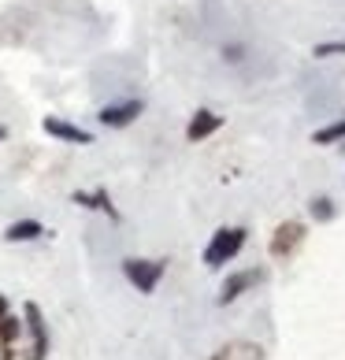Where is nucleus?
<instances>
[{
  "label": "nucleus",
  "mask_w": 345,
  "mask_h": 360,
  "mask_svg": "<svg viewBox=\"0 0 345 360\" xmlns=\"http://www.w3.org/2000/svg\"><path fill=\"white\" fill-rule=\"evenodd\" d=\"M245 234H249L245 226H223V231H216L204 249V264L208 268H223L227 260H234L245 245Z\"/></svg>",
  "instance_id": "f257e3e1"
},
{
  "label": "nucleus",
  "mask_w": 345,
  "mask_h": 360,
  "mask_svg": "<svg viewBox=\"0 0 345 360\" xmlns=\"http://www.w3.org/2000/svg\"><path fill=\"white\" fill-rule=\"evenodd\" d=\"M164 271H167L164 260H138V257L123 260V275L130 278V286H138V293H152L160 286Z\"/></svg>",
  "instance_id": "f03ea898"
},
{
  "label": "nucleus",
  "mask_w": 345,
  "mask_h": 360,
  "mask_svg": "<svg viewBox=\"0 0 345 360\" xmlns=\"http://www.w3.org/2000/svg\"><path fill=\"white\" fill-rule=\"evenodd\" d=\"M141 112H145V101H119V104H104V108L97 112V119L112 130H123V127L134 123Z\"/></svg>",
  "instance_id": "7ed1b4c3"
},
{
  "label": "nucleus",
  "mask_w": 345,
  "mask_h": 360,
  "mask_svg": "<svg viewBox=\"0 0 345 360\" xmlns=\"http://www.w3.org/2000/svg\"><path fill=\"white\" fill-rule=\"evenodd\" d=\"M22 316H26V330H30V338H34V353H30V360H45V353H48V330H45V316H41V309L30 301L22 309Z\"/></svg>",
  "instance_id": "20e7f679"
},
{
  "label": "nucleus",
  "mask_w": 345,
  "mask_h": 360,
  "mask_svg": "<svg viewBox=\"0 0 345 360\" xmlns=\"http://www.w3.org/2000/svg\"><path fill=\"white\" fill-rule=\"evenodd\" d=\"M45 134H48V138L67 141V145H93V134H89V130L67 123V119H56V115H48V119H45Z\"/></svg>",
  "instance_id": "39448f33"
},
{
  "label": "nucleus",
  "mask_w": 345,
  "mask_h": 360,
  "mask_svg": "<svg viewBox=\"0 0 345 360\" xmlns=\"http://www.w3.org/2000/svg\"><path fill=\"white\" fill-rule=\"evenodd\" d=\"M260 271H234V275H227V283H223V290H219V304H230V301H237L242 293L249 290V286H256L260 283Z\"/></svg>",
  "instance_id": "423d86ee"
},
{
  "label": "nucleus",
  "mask_w": 345,
  "mask_h": 360,
  "mask_svg": "<svg viewBox=\"0 0 345 360\" xmlns=\"http://www.w3.org/2000/svg\"><path fill=\"white\" fill-rule=\"evenodd\" d=\"M219 127H223V115L201 108V112H197V115L190 119V127H185V138H190V141H204L208 134H216Z\"/></svg>",
  "instance_id": "0eeeda50"
},
{
  "label": "nucleus",
  "mask_w": 345,
  "mask_h": 360,
  "mask_svg": "<svg viewBox=\"0 0 345 360\" xmlns=\"http://www.w3.org/2000/svg\"><path fill=\"white\" fill-rule=\"evenodd\" d=\"M41 234H48V231L37 219H19V223H11L4 231V242H37Z\"/></svg>",
  "instance_id": "6e6552de"
},
{
  "label": "nucleus",
  "mask_w": 345,
  "mask_h": 360,
  "mask_svg": "<svg viewBox=\"0 0 345 360\" xmlns=\"http://www.w3.org/2000/svg\"><path fill=\"white\" fill-rule=\"evenodd\" d=\"M74 205H82V208H97V212H108L112 219H119V212H115V205H112L108 190H93V193H82V190H78V193H74Z\"/></svg>",
  "instance_id": "1a4fd4ad"
},
{
  "label": "nucleus",
  "mask_w": 345,
  "mask_h": 360,
  "mask_svg": "<svg viewBox=\"0 0 345 360\" xmlns=\"http://www.w3.org/2000/svg\"><path fill=\"white\" fill-rule=\"evenodd\" d=\"M341 138H345V115L334 119V123H327L323 130H315V145H334Z\"/></svg>",
  "instance_id": "9d476101"
},
{
  "label": "nucleus",
  "mask_w": 345,
  "mask_h": 360,
  "mask_svg": "<svg viewBox=\"0 0 345 360\" xmlns=\"http://www.w3.org/2000/svg\"><path fill=\"white\" fill-rule=\"evenodd\" d=\"M312 216L320 223L334 219V201H330V197H315V201H312Z\"/></svg>",
  "instance_id": "9b49d317"
},
{
  "label": "nucleus",
  "mask_w": 345,
  "mask_h": 360,
  "mask_svg": "<svg viewBox=\"0 0 345 360\" xmlns=\"http://www.w3.org/2000/svg\"><path fill=\"white\" fill-rule=\"evenodd\" d=\"M297 234H301L297 226H282V231H278V238H275V242H271V249H275V252H286L289 245L297 242Z\"/></svg>",
  "instance_id": "f8f14e48"
},
{
  "label": "nucleus",
  "mask_w": 345,
  "mask_h": 360,
  "mask_svg": "<svg viewBox=\"0 0 345 360\" xmlns=\"http://www.w3.org/2000/svg\"><path fill=\"white\" fill-rule=\"evenodd\" d=\"M315 56L327 60V56H345V41H323V45H315Z\"/></svg>",
  "instance_id": "ddd939ff"
},
{
  "label": "nucleus",
  "mask_w": 345,
  "mask_h": 360,
  "mask_svg": "<svg viewBox=\"0 0 345 360\" xmlns=\"http://www.w3.org/2000/svg\"><path fill=\"white\" fill-rule=\"evenodd\" d=\"M223 56H227L230 63H237V60H242V49H237V45H230V49H223Z\"/></svg>",
  "instance_id": "4468645a"
},
{
  "label": "nucleus",
  "mask_w": 345,
  "mask_h": 360,
  "mask_svg": "<svg viewBox=\"0 0 345 360\" xmlns=\"http://www.w3.org/2000/svg\"><path fill=\"white\" fill-rule=\"evenodd\" d=\"M8 138V127H0V141H4Z\"/></svg>",
  "instance_id": "2eb2a0df"
},
{
  "label": "nucleus",
  "mask_w": 345,
  "mask_h": 360,
  "mask_svg": "<svg viewBox=\"0 0 345 360\" xmlns=\"http://www.w3.org/2000/svg\"><path fill=\"white\" fill-rule=\"evenodd\" d=\"M0 360H4V353H0Z\"/></svg>",
  "instance_id": "dca6fc26"
},
{
  "label": "nucleus",
  "mask_w": 345,
  "mask_h": 360,
  "mask_svg": "<svg viewBox=\"0 0 345 360\" xmlns=\"http://www.w3.org/2000/svg\"><path fill=\"white\" fill-rule=\"evenodd\" d=\"M216 360H219V356H216Z\"/></svg>",
  "instance_id": "f3484780"
}]
</instances>
